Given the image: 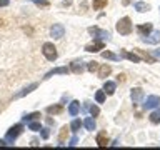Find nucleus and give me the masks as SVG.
<instances>
[{"mask_svg": "<svg viewBox=\"0 0 160 150\" xmlns=\"http://www.w3.org/2000/svg\"><path fill=\"white\" fill-rule=\"evenodd\" d=\"M0 145H7V143H5V140H0Z\"/></svg>", "mask_w": 160, "mask_h": 150, "instance_id": "obj_39", "label": "nucleus"}, {"mask_svg": "<svg viewBox=\"0 0 160 150\" xmlns=\"http://www.w3.org/2000/svg\"><path fill=\"white\" fill-rule=\"evenodd\" d=\"M35 88H37V83H32V85H28L27 88H23V90H22V92L15 93V95H13V98H22V97H25V95H28L30 92H33Z\"/></svg>", "mask_w": 160, "mask_h": 150, "instance_id": "obj_14", "label": "nucleus"}, {"mask_svg": "<svg viewBox=\"0 0 160 150\" xmlns=\"http://www.w3.org/2000/svg\"><path fill=\"white\" fill-rule=\"evenodd\" d=\"M97 145H98V147H107V145H108V137H107V133H105V132H100L97 135Z\"/></svg>", "mask_w": 160, "mask_h": 150, "instance_id": "obj_17", "label": "nucleus"}, {"mask_svg": "<svg viewBox=\"0 0 160 150\" xmlns=\"http://www.w3.org/2000/svg\"><path fill=\"white\" fill-rule=\"evenodd\" d=\"M117 80H118V82H125V75H123V73H118Z\"/></svg>", "mask_w": 160, "mask_h": 150, "instance_id": "obj_36", "label": "nucleus"}, {"mask_svg": "<svg viewBox=\"0 0 160 150\" xmlns=\"http://www.w3.org/2000/svg\"><path fill=\"white\" fill-rule=\"evenodd\" d=\"M130 98H132L133 105H138V103L143 100V90L140 88V87L132 88V92H130Z\"/></svg>", "mask_w": 160, "mask_h": 150, "instance_id": "obj_6", "label": "nucleus"}, {"mask_svg": "<svg viewBox=\"0 0 160 150\" xmlns=\"http://www.w3.org/2000/svg\"><path fill=\"white\" fill-rule=\"evenodd\" d=\"M142 42H145V43H152V45L158 43V42H160V32H150L147 37H142Z\"/></svg>", "mask_w": 160, "mask_h": 150, "instance_id": "obj_9", "label": "nucleus"}, {"mask_svg": "<svg viewBox=\"0 0 160 150\" xmlns=\"http://www.w3.org/2000/svg\"><path fill=\"white\" fill-rule=\"evenodd\" d=\"M152 30H153L152 23H143V25H138V27H137V32H138L140 37H147Z\"/></svg>", "mask_w": 160, "mask_h": 150, "instance_id": "obj_11", "label": "nucleus"}, {"mask_svg": "<svg viewBox=\"0 0 160 150\" xmlns=\"http://www.w3.org/2000/svg\"><path fill=\"white\" fill-rule=\"evenodd\" d=\"M88 33L93 35V37L98 38V40H108L110 38V33L107 32V30H100L98 27H90L88 28Z\"/></svg>", "mask_w": 160, "mask_h": 150, "instance_id": "obj_4", "label": "nucleus"}, {"mask_svg": "<svg viewBox=\"0 0 160 150\" xmlns=\"http://www.w3.org/2000/svg\"><path fill=\"white\" fill-rule=\"evenodd\" d=\"M42 53H43V57L47 58L48 62H55V60H57V57H58L55 45H53V43H50V42H45V43H43V47H42Z\"/></svg>", "mask_w": 160, "mask_h": 150, "instance_id": "obj_1", "label": "nucleus"}, {"mask_svg": "<svg viewBox=\"0 0 160 150\" xmlns=\"http://www.w3.org/2000/svg\"><path fill=\"white\" fill-rule=\"evenodd\" d=\"M110 72H112V67L110 65H100L98 67V78H107L108 75H110Z\"/></svg>", "mask_w": 160, "mask_h": 150, "instance_id": "obj_13", "label": "nucleus"}, {"mask_svg": "<svg viewBox=\"0 0 160 150\" xmlns=\"http://www.w3.org/2000/svg\"><path fill=\"white\" fill-rule=\"evenodd\" d=\"M67 132H68V128H67V125H65V127H62V130H60L58 143H63V142H65V138H67Z\"/></svg>", "mask_w": 160, "mask_h": 150, "instance_id": "obj_25", "label": "nucleus"}, {"mask_svg": "<svg viewBox=\"0 0 160 150\" xmlns=\"http://www.w3.org/2000/svg\"><path fill=\"white\" fill-rule=\"evenodd\" d=\"M152 57L155 58V60H160V48H155L153 52H152Z\"/></svg>", "mask_w": 160, "mask_h": 150, "instance_id": "obj_33", "label": "nucleus"}, {"mask_svg": "<svg viewBox=\"0 0 160 150\" xmlns=\"http://www.w3.org/2000/svg\"><path fill=\"white\" fill-rule=\"evenodd\" d=\"M88 110H90V115H92V117H97V115L100 113V108L97 107V105H90Z\"/></svg>", "mask_w": 160, "mask_h": 150, "instance_id": "obj_31", "label": "nucleus"}, {"mask_svg": "<svg viewBox=\"0 0 160 150\" xmlns=\"http://www.w3.org/2000/svg\"><path fill=\"white\" fill-rule=\"evenodd\" d=\"M150 122H152L153 125H158L160 123V108L150 113Z\"/></svg>", "mask_w": 160, "mask_h": 150, "instance_id": "obj_24", "label": "nucleus"}, {"mask_svg": "<svg viewBox=\"0 0 160 150\" xmlns=\"http://www.w3.org/2000/svg\"><path fill=\"white\" fill-rule=\"evenodd\" d=\"M78 110H80V103L77 102V100H73V102L68 105V113L72 115V117H75V115L78 113Z\"/></svg>", "mask_w": 160, "mask_h": 150, "instance_id": "obj_19", "label": "nucleus"}, {"mask_svg": "<svg viewBox=\"0 0 160 150\" xmlns=\"http://www.w3.org/2000/svg\"><path fill=\"white\" fill-rule=\"evenodd\" d=\"M8 5V0H0V7H7Z\"/></svg>", "mask_w": 160, "mask_h": 150, "instance_id": "obj_37", "label": "nucleus"}, {"mask_svg": "<svg viewBox=\"0 0 160 150\" xmlns=\"http://www.w3.org/2000/svg\"><path fill=\"white\" fill-rule=\"evenodd\" d=\"M48 135H50L48 128H42V138H43V140H47V138H48Z\"/></svg>", "mask_w": 160, "mask_h": 150, "instance_id": "obj_34", "label": "nucleus"}, {"mask_svg": "<svg viewBox=\"0 0 160 150\" xmlns=\"http://www.w3.org/2000/svg\"><path fill=\"white\" fill-rule=\"evenodd\" d=\"M77 142H78V138H77V137H73L72 140H70V143H68V145H72V147H73V145H77Z\"/></svg>", "mask_w": 160, "mask_h": 150, "instance_id": "obj_35", "label": "nucleus"}, {"mask_svg": "<svg viewBox=\"0 0 160 150\" xmlns=\"http://www.w3.org/2000/svg\"><path fill=\"white\" fill-rule=\"evenodd\" d=\"M160 105V97L158 95H150V97H147V100H145L143 103V108L145 110H150V108H155Z\"/></svg>", "mask_w": 160, "mask_h": 150, "instance_id": "obj_5", "label": "nucleus"}, {"mask_svg": "<svg viewBox=\"0 0 160 150\" xmlns=\"http://www.w3.org/2000/svg\"><path fill=\"white\" fill-rule=\"evenodd\" d=\"M107 3H108V0H93L92 7H93V10H102L107 7Z\"/></svg>", "mask_w": 160, "mask_h": 150, "instance_id": "obj_21", "label": "nucleus"}, {"mask_svg": "<svg viewBox=\"0 0 160 150\" xmlns=\"http://www.w3.org/2000/svg\"><path fill=\"white\" fill-rule=\"evenodd\" d=\"M133 8L137 10V12L143 13V12H148V10H150V5H148V3H145V2H137V3L133 5Z\"/></svg>", "mask_w": 160, "mask_h": 150, "instance_id": "obj_18", "label": "nucleus"}, {"mask_svg": "<svg viewBox=\"0 0 160 150\" xmlns=\"http://www.w3.org/2000/svg\"><path fill=\"white\" fill-rule=\"evenodd\" d=\"M130 3V0H123V5H128Z\"/></svg>", "mask_w": 160, "mask_h": 150, "instance_id": "obj_38", "label": "nucleus"}, {"mask_svg": "<svg viewBox=\"0 0 160 150\" xmlns=\"http://www.w3.org/2000/svg\"><path fill=\"white\" fill-rule=\"evenodd\" d=\"M28 128L33 130V132H38V130H42V128H40V122H33V120H32V122H28Z\"/></svg>", "mask_w": 160, "mask_h": 150, "instance_id": "obj_29", "label": "nucleus"}, {"mask_svg": "<svg viewBox=\"0 0 160 150\" xmlns=\"http://www.w3.org/2000/svg\"><path fill=\"white\" fill-rule=\"evenodd\" d=\"M120 57L127 58V60H130V62H133V63H140V62H142L140 55L132 53V52H128V50H122V52H120Z\"/></svg>", "mask_w": 160, "mask_h": 150, "instance_id": "obj_8", "label": "nucleus"}, {"mask_svg": "<svg viewBox=\"0 0 160 150\" xmlns=\"http://www.w3.org/2000/svg\"><path fill=\"white\" fill-rule=\"evenodd\" d=\"M80 127H82V122H80L78 118H75L72 123H70V128H72V132H78Z\"/></svg>", "mask_w": 160, "mask_h": 150, "instance_id": "obj_28", "label": "nucleus"}, {"mask_svg": "<svg viewBox=\"0 0 160 150\" xmlns=\"http://www.w3.org/2000/svg\"><path fill=\"white\" fill-rule=\"evenodd\" d=\"M23 132V125L22 123H17V125H13V127H10L7 130V135H5V140H7L8 143H13L15 140H17V137L20 133Z\"/></svg>", "mask_w": 160, "mask_h": 150, "instance_id": "obj_3", "label": "nucleus"}, {"mask_svg": "<svg viewBox=\"0 0 160 150\" xmlns=\"http://www.w3.org/2000/svg\"><path fill=\"white\" fill-rule=\"evenodd\" d=\"M83 125H85V128L87 130H95V127H97V123H95V118H92V117H88V118H85V122H83Z\"/></svg>", "mask_w": 160, "mask_h": 150, "instance_id": "obj_22", "label": "nucleus"}, {"mask_svg": "<svg viewBox=\"0 0 160 150\" xmlns=\"http://www.w3.org/2000/svg\"><path fill=\"white\" fill-rule=\"evenodd\" d=\"M103 48V42L100 40V42H95V43H88V45H85V50L87 52H98V50H102Z\"/></svg>", "mask_w": 160, "mask_h": 150, "instance_id": "obj_16", "label": "nucleus"}, {"mask_svg": "<svg viewBox=\"0 0 160 150\" xmlns=\"http://www.w3.org/2000/svg\"><path fill=\"white\" fill-rule=\"evenodd\" d=\"M32 2L35 5H38V7H48V5H50L48 0H32Z\"/></svg>", "mask_w": 160, "mask_h": 150, "instance_id": "obj_32", "label": "nucleus"}, {"mask_svg": "<svg viewBox=\"0 0 160 150\" xmlns=\"http://www.w3.org/2000/svg\"><path fill=\"white\" fill-rule=\"evenodd\" d=\"M115 88H117V83L115 82H105V85H103V92H105V95H113L115 93Z\"/></svg>", "mask_w": 160, "mask_h": 150, "instance_id": "obj_15", "label": "nucleus"}, {"mask_svg": "<svg viewBox=\"0 0 160 150\" xmlns=\"http://www.w3.org/2000/svg\"><path fill=\"white\" fill-rule=\"evenodd\" d=\"M67 73H68L67 67H58V68H53V70H50V72H47L43 78H50L52 75H67Z\"/></svg>", "mask_w": 160, "mask_h": 150, "instance_id": "obj_12", "label": "nucleus"}, {"mask_svg": "<svg viewBox=\"0 0 160 150\" xmlns=\"http://www.w3.org/2000/svg\"><path fill=\"white\" fill-rule=\"evenodd\" d=\"M117 32L120 35H130L132 33V20L128 17H123L117 22Z\"/></svg>", "mask_w": 160, "mask_h": 150, "instance_id": "obj_2", "label": "nucleus"}, {"mask_svg": "<svg viewBox=\"0 0 160 150\" xmlns=\"http://www.w3.org/2000/svg\"><path fill=\"white\" fill-rule=\"evenodd\" d=\"M50 35H52L53 38H62L65 35V28L62 23H55L52 28H50Z\"/></svg>", "mask_w": 160, "mask_h": 150, "instance_id": "obj_7", "label": "nucleus"}, {"mask_svg": "<svg viewBox=\"0 0 160 150\" xmlns=\"http://www.w3.org/2000/svg\"><path fill=\"white\" fill-rule=\"evenodd\" d=\"M47 112L50 115H58V113L63 112V107L62 105H50V107H47Z\"/></svg>", "mask_w": 160, "mask_h": 150, "instance_id": "obj_20", "label": "nucleus"}, {"mask_svg": "<svg viewBox=\"0 0 160 150\" xmlns=\"http://www.w3.org/2000/svg\"><path fill=\"white\" fill-rule=\"evenodd\" d=\"M38 117H42V115H40V112H32V113H27V115H23V117H22V120H23V122H32V120L38 118Z\"/></svg>", "mask_w": 160, "mask_h": 150, "instance_id": "obj_23", "label": "nucleus"}, {"mask_svg": "<svg viewBox=\"0 0 160 150\" xmlns=\"http://www.w3.org/2000/svg\"><path fill=\"white\" fill-rule=\"evenodd\" d=\"M95 100H97V103H103L105 102V92H103V90H97V93H95Z\"/></svg>", "mask_w": 160, "mask_h": 150, "instance_id": "obj_27", "label": "nucleus"}, {"mask_svg": "<svg viewBox=\"0 0 160 150\" xmlns=\"http://www.w3.org/2000/svg\"><path fill=\"white\" fill-rule=\"evenodd\" d=\"M87 70L88 72H95V70H98V62H88L87 63Z\"/></svg>", "mask_w": 160, "mask_h": 150, "instance_id": "obj_30", "label": "nucleus"}, {"mask_svg": "<svg viewBox=\"0 0 160 150\" xmlns=\"http://www.w3.org/2000/svg\"><path fill=\"white\" fill-rule=\"evenodd\" d=\"M102 57L107 58V60H115V62H117V60H120L118 55H115V53H112V52H102Z\"/></svg>", "mask_w": 160, "mask_h": 150, "instance_id": "obj_26", "label": "nucleus"}, {"mask_svg": "<svg viewBox=\"0 0 160 150\" xmlns=\"http://www.w3.org/2000/svg\"><path fill=\"white\" fill-rule=\"evenodd\" d=\"M70 70H72L73 73L80 75V73H83V70H85V63L82 62V60H75V62L70 63Z\"/></svg>", "mask_w": 160, "mask_h": 150, "instance_id": "obj_10", "label": "nucleus"}]
</instances>
